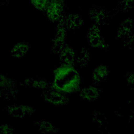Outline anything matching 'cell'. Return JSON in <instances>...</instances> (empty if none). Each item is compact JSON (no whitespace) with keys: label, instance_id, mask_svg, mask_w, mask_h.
Segmentation results:
<instances>
[{"label":"cell","instance_id":"cell-5","mask_svg":"<svg viewBox=\"0 0 134 134\" xmlns=\"http://www.w3.org/2000/svg\"><path fill=\"white\" fill-rule=\"evenodd\" d=\"M62 64H71L74 60V52L64 44L58 52Z\"/></svg>","mask_w":134,"mask_h":134},{"label":"cell","instance_id":"cell-1","mask_svg":"<svg viewBox=\"0 0 134 134\" xmlns=\"http://www.w3.org/2000/svg\"><path fill=\"white\" fill-rule=\"evenodd\" d=\"M54 87L62 93H73L79 89L80 78L71 64H62L55 71Z\"/></svg>","mask_w":134,"mask_h":134},{"label":"cell","instance_id":"cell-4","mask_svg":"<svg viewBox=\"0 0 134 134\" xmlns=\"http://www.w3.org/2000/svg\"><path fill=\"white\" fill-rule=\"evenodd\" d=\"M88 41L90 44L93 47L105 49L107 46L101 37L99 29L97 26H93L90 29L87 34Z\"/></svg>","mask_w":134,"mask_h":134},{"label":"cell","instance_id":"cell-12","mask_svg":"<svg viewBox=\"0 0 134 134\" xmlns=\"http://www.w3.org/2000/svg\"><path fill=\"white\" fill-rule=\"evenodd\" d=\"M7 0H1V2L2 3H4L6 1H7Z\"/></svg>","mask_w":134,"mask_h":134},{"label":"cell","instance_id":"cell-7","mask_svg":"<svg viewBox=\"0 0 134 134\" xmlns=\"http://www.w3.org/2000/svg\"><path fill=\"white\" fill-rule=\"evenodd\" d=\"M109 73V70L106 66L101 65L97 67L93 73V81L94 83L97 84L103 81Z\"/></svg>","mask_w":134,"mask_h":134},{"label":"cell","instance_id":"cell-9","mask_svg":"<svg viewBox=\"0 0 134 134\" xmlns=\"http://www.w3.org/2000/svg\"><path fill=\"white\" fill-rule=\"evenodd\" d=\"M32 6L38 10L46 12L49 0H30Z\"/></svg>","mask_w":134,"mask_h":134},{"label":"cell","instance_id":"cell-3","mask_svg":"<svg viewBox=\"0 0 134 134\" xmlns=\"http://www.w3.org/2000/svg\"><path fill=\"white\" fill-rule=\"evenodd\" d=\"M44 90V96L46 100L54 105H62L67 99L64 95L63 93L57 90L53 86H50L49 85Z\"/></svg>","mask_w":134,"mask_h":134},{"label":"cell","instance_id":"cell-11","mask_svg":"<svg viewBox=\"0 0 134 134\" xmlns=\"http://www.w3.org/2000/svg\"><path fill=\"white\" fill-rule=\"evenodd\" d=\"M40 127V129L41 130V131L44 132L50 133V132H52V131H54L55 130V127L49 122H42L41 123Z\"/></svg>","mask_w":134,"mask_h":134},{"label":"cell","instance_id":"cell-2","mask_svg":"<svg viewBox=\"0 0 134 134\" xmlns=\"http://www.w3.org/2000/svg\"><path fill=\"white\" fill-rule=\"evenodd\" d=\"M64 3L63 0H49L46 12L50 21L59 22L63 17Z\"/></svg>","mask_w":134,"mask_h":134},{"label":"cell","instance_id":"cell-10","mask_svg":"<svg viewBox=\"0 0 134 134\" xmlns=\"http://www.w3.org/2000/svg\"><path fill=\"white\" fill-rule=\"evenodd\" d=\"M78 62L81 65H85L88 61V53L87 51L84 49L80 52V57L78 59Z\"/></svg>","mask_w":134,"mask_h":134},{"label":"cell","instance_id":"cell-6","mask_svg":"<svg viewBox=\"0 0 134 134\" xmlns=\"http://www.w3.org/2000/svg\"><path fill=\"white\" fill-rule=\"evenodd\" d=\"M100 93V90L98 87L89 86L82 90L80 96L84 99L92 101L96 99L99 96Z\"/></svg>","mask_w":134,"mask_h":134},{"label":"cell","instance_id":"cell-8","mask_svg":"<svg viewBox=\"0 0 134 134\" xmlns=\"http://www.w3.org/2000/svg\"><path fill=\"white\" fill-rule=\"evenodd\" d=\"M29 45L26 42H19L12 49V55L16 58H20L25 55L28 51Z\"/></svg>","mask_w":134,"mask_h":134}]
</instances>
